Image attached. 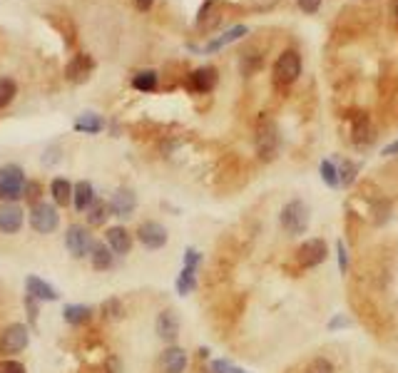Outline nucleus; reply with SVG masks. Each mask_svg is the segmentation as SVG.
Masks as SVG:
<instances>
[{
	"label": "nucleus",
	"mask_w": 398,
	"mask_h": 373,
	"mask_svg": "<svg viewBox=\"0 0 398 373\" xmlns=\"http://www.w3.org/2000/svg\"><path fill=\"white\" fill-rule=\"evenodd\" d=\"M0 373H28L20 361H0Z\"/></svg>",
	"instance_id": "58836bf2"
},
{
	"label": "nucleus",
	"mask_w": 398,
	"mask_h": 373,
	"mask_svg": "<svg viewBox=\"0 0 398 373\" xmlns=\"http://www.w3.org/2000/svg\"><path fill=\"white\" fill-rule=\"evenodd\" d=\"M306 373H336L334 363H331L329 358H323V356H319V358H311L309 366H306Z\"/></svg>",
	"instance_id": "2f4dec72"
},
{
	"label": "nucleus",
	"mask_w": 398,
	"mask_h": 373,
	"mask_svg": "<svg viewBox=\"0 0 398 373\" xmlns=\"http://www.w3.org/2000/svg\"><path fill=\"white\" fill-rule=\"evenodd\" d=\"M249 32L247 25H234V28H229L227 32H222L219 37H214V40H209V43L205 45V52H214V50H222L224 45L234 43V40H239V37H244Z\"/></svg>",
	"instance_id": "6ab92c4d"
},
{
	"label": "nucleus",
	"mask_w": 398,
	"mask_h": 373,
	"mask_svg": "<svg viewBox=\"0 0 398 373\" xmlns=\"http://www.w3.org/2000/svg\"><path fill=\"white\" fill-rule=\"evenodd\" d=\"M319 172H321V180L326 186H331V189H339V186H341V174H339V164H336L334 160H323Z\"/></svg>",
	"instance_id": "bb28decb"
},
{
	"label": "nucleus",
	"mask_w": 398,
	"mask_h": 373,
	"mask_svg": "<svg viewBox=\"0 0 398 373\" xmlns=\"http://www.w3.org/2000/svg\"><path fill=\"white\" fill-rule=\"evenodd\" d=\"M95 70V60L87 52H77L70 57V62L65 65V77L75 85H82L85 80H90V75Z\"/></svg>",
	"instance_id": "9d476101"
},
{
	"label": "nucleus",
	"mask_w": 398,
	"mask_h": 373,
	"mask_svg": "<svg viewBox=\"0 0 398 373\" xmlns=\"http://www.w3.org/2000/svg\"><path fill=\"white\" fill-rule=\"evenodd\" d=\"M25 304H28V311H30V323L37 321V301L32 296H25Z\"/></svg>",
	"instance_id": "79ce46f5"
},
{
	"label": "nucleus",
	"mask_w": 398,
	"mask_h": 373,
	"mask_svg": "<svg viewBox=\"0 0 398 373\" xmlns=\"http://www.w3.org/2000/svg\"><path fill=\"white\" fill-rule=\"evenodd\" d=\"M197 289V269L192 267H182L180 276H177V294L180 296H187Z\"/></svg>",
	"instance_id": "393cba45"
},
{
	"label": "nucleus",
	"mask_w": 398,
	"mask_h": 373,
	"mask_svg": "<svg viewBox=\"0 0 398 373\" xmlns=\"http://www.w3.org/2000/svg\"><path fill=\"white\" fill-rule=\"evenodd\" d=\"M351 140L356 144H368L371 142V122H368L366 115H359L354 119V127H351Z\"/></svg>",
	"instance_id": "a878e982"
},
{
	"label": "nucleus",
	"mask_w": 398,
	"mask_h": 373,
	"mask_svg": "<svg viewBox=\"0 0 398 373\" xmlns=\"http://www.w3.org/2000/svg\"><path fill=\"white\" fill-rule=\"evenodd\" d=\"M298 8L311 15V12H316L319 8H321V0H298Z\"/></svg>",
	"instance_id": "a19ab883"
},
{
	"label": "nucleus",
	"mask_w": 398,
	"mask_h": 373,
	"mask_svg": "<svg viewBox=\"0 0 398 373\" xmlns=\"http://www.w3.org/2000/svg\"><path fill=\"white\" fill-rule=\"evenodd\" d=\"M18 95V85L10 77H0V107H8Z\"/></svg>",
	"instance_id": "c756f323"
},
{
	"label": "nucleus",
	"mask_w": 398,
	"mask_h": 373,
	"mask_svg": "<svg viewBox=\"0 0 398 373\" xmlns=\"http://www.w3.org/2000/svg\"><path fill=\"white\" fill-rule=\"evenodd\" d=\"M137 209V194L132 192L130 186H120L117 192L112 194L110 199V211L112 217H120V219H130Z\"/></svg>",
	"instance_id": "9b49d317"
},
{
	"label": "nucleus",
	"mask_w": 398,
	"mask_h": 373,
	"mask_svg": "<svg viewBox=\"0 0 398 373\" xmlns=\"http://www.w3.org/2000/svg\"><path fill=\"white\" fill-rule=\"evenodd\" d=\"M219 23V3L217 0H207L205 6L199 8L197 15V28L199 30H209Z\"/></svg>",
	"instance_id": "412c9836"
},
{
	"label": "nucleus",
	"mask_w": 398,
	"mask_h": 373,
	"mask_svg": "<svg viewBox=\"0 0 398 373\" xmlns=\"http://www.w3.org/2000/svg\"><path fill=\"white\" fill-rule=\"evenodd\" d=\"M132 87L140 93H155L157 90V73L155 70H142L132 77Z\"/></svg>",
	"instance_id": "c85d7f7f"
},
{
	"label": "nucleus",
	"mask_w": 398,
	"mask_h": 373,
	"mask_svg": "<svg viewBox=\"0 0 398 373\" xmlns=\"http://www.w3.org/2000/svg\"><path fill=\"white\" fill-rule=\"evenodd\" d=\"M93 316V309L87 304H68L62 309V318L70 323V326H82V323L90 321Z\"/></svg>",
	"instance_id": "4be33fe9"
},
{
	"label": "nucleus",
	"mask_w": 398,
	"mask_h": 373,
	"mask_svg": "<svg viewBox=\"0 0 398 373\" xmlns=\"http://www.w3.org/2000/svg\"><path fill=\"white\" fill-rule=\"evenodd\" d=\"M279 224L289 236L306 234L311 224V211L304 199H289L279 211Z\"/></svg>",
	"instance_id": "f257e3e1"
},
{
	"label": "nucleus",
	"mask_w": 398,
	"mask_h": 373,
	"mask_svg": "<svg viewBox=\"0 0 398 373\" xmlns=\"http://www.w3.org/2000/svg\"><path fill=\"white\" fill-rule=\"evenodd\" d=\"M396 20H398V3H396Z\"/></svg>",
	"instance_id": "49530a36"
},
{
	"label": "nucleus",
	"mask_w": 398,
	"mask_h": 373,
	"mask_svg": "<svg viewBox=\"0 0 398 373\" xmlns=\"http://www.w3.org/2000/svg\"><path fill=\"white\" fill-rule=\"evenodd\" d=\"M25 172L18 164H6L0 167V197L3 202H18L25 189Z\"/></svg>",
	"instance_id": "7ed1b4c3"
},
{
	"label": "nucleus",
	"mask_w": 398,
	"mask_h": 373,
	"mask_svg": "<svg viewBox=\"0 0 398 373\" xmlns=\"http://www.w3.org/2000/svg\"><path fill=\"white\" fill-rule=\"evenodd\" d=\"M199 264H202V254H199L197 249H187L184 251V267H192V269H199Z\"/></svg>",
	"instance_id": "4c0bfd02"
},
{
	"label": "nucleus",
	"mask_w": 398,
	"mask_h": 373,
	"mask_svg": "<svg viewBox=\"0 0 398 373\" xmlns=\"http://www.w3.org/2000/svg\"><path fill=\"white\" fill-rule=\"evenodd\" d=\"M105 239H107V247L115 251V256H124L132 251V234L124 227H110L105 231Z\"/></svg>",
	"instance_id": "dca6fc26"
},
{
	"label": "nucleus",
	"mask_w": 398,
	"mask_h": 373,
	"mask_svg": "<svg viewBox=\"0 0 398 373\" xmlns=\"http://www.w3.org/2000/svg\"><path fill=\"white\" fill-rule=\"evenodd\" d=\"M90 259H93V267L97 271H105V269H110L115 264V251L105 242H95L93 251H90Z\"/></svg>",
	"instance_id": "aec40b11"
},
{
	"label": "nucleus",
	"mask_w": 398,
	"mask_h": 373,
	"mask_svg": "<svg viewBox=\"0 0 398 373\" xmlns=\"http://www.w3.org/2000/svg\"><path fill=\"white\" fill-rule=\"evenodd\" d=\"M25 291H28V296L35 298V301H57V298H60L55 286L43 281L40 276H32V274L25 279Z\"/></svg>",
	"instance_id": "2eb2a0df"
},
{
	"label": "nucleus",
	"mask_w": 398,
	"mask_h": 373,
	"mask_svg": "<svg viewBox=\"0 0 398 373\" xmlns=\"http://www.w3.org/2000/svg\"><path fill=\"white\" fill-rule=\"evenodd\" d=\"M137 239H140V244H142L144 249L157 251V249H162L167 244L169 234L160 222H144L140 224V229H137Z\"/></svg>",
	"instance_id": "1a4fd4ad"
},
{
	"label": "nucleus",
	"mask_w": 398,
	"mask_h": 373,
	"mask_svg": "<svg viewBox=\"0 0 398 373\" xmlns=\"http://www.w3.org/2000/svg\"><path fill=\"white\" fill-rule=\"evenodd\" d=\"M23 214L25 211L15 202H3L0 204V231L3 234H18L25 219Z\"/></svg>",
	"instance_id": "ddd939ff"
},
{
	"label": "nucleus",
	"mask_w": 398,
	"mask_h": 373,
	"mask_svg": "<svg viewBox=\"0 0 398 373\" xmlns=\"http://www.w3.org/2000/svg\"><path fill=\"white\" fill-rule=\"evenodd\" d=\"M231 368H234V363L227 358H214L209 363V373H231Z\"/></svg>",
	"instance_id": "e433bc0d"
},
{
	"label": "nucleus",
	"mask_w": 398,
	"mask_h": 373,
	"mask_svg": "<svg viewBox=\"0 0 398 373\" xmlns=\"http://www.w3.org/2000/svg\"><path fill=\"white\" fill-rule=\"evenodd\" d=\"M381 155H383V157H393V155H398V140H396V142H391V144H386V147L381 149Z\"/></svg>",
	"instance_id": "37998d69"
},
{
	"label": "nucleus",
	"mask_w": 398,
	"mask_h": 373,
	"mask_svg": "<svg viewBox=\"0 0 398 373\" xmlns=\"http://www.w3.org/2000/svg\"><path fill=\"white\" fill-rule=\"evenodd\" d=\"M348 326H351V318H348L346 314H336V316L326 323V329H329L331 334H334V331H339V329H348Z\"/></svg>",
	"instance_id": "f704fd0d"
},
{
	"label": "nucleus",
	"mask_w": 398,
	"mask_h": 373,
	"mask_svg": "<svg viewBox=\"0 0 398 373\" xmlns=\"http://www.w3.org/2000/svg\"><path fill=\"white\" fill-rule=\"evenodd\" d=\"M50 194L55 199V204L68 207L70 202H73V184H70L65 177H57V180H53V184H50Z\"/></svg>",
	"instance_id": "b1692460"
},
{
	"label": "nucleus",
	"mask_w": 398,
	"mask_h": 373,
	"mask_svg": "<svg viewBox=\"0 0 398 373\" xmlns=\"http://www.w3.org/2000/svg\"><path fill=\"white\" fill-rule=\"evenodd\" d=\"M279 142H281V137H279V130H276V124H274V119L261 117L259 124H256V135H254L256 152H259L261 160H272V157H276Z\"/></svg>",
	"instance_id": "f03ea898"
},
{
	"label": "nucleus",
	"mask_w": 398,
	"mask_h": 373,
	"mask_svg": "<svg viewBox=\"0 0 398 373\" xmlns=\"http://www.w3.org/2000/svg\"><path fill=\"white\" fill-rule=\"evenodd\" d=\"M217 80H219L217 70L209 68V65H205V68H197L194 73H189V77H187V87H189L192 93H211V90L217 87Z\"/></svg>",
	"instance_id": "f8f14e48"
},
{
	"label": "nucleus",
	"mask_w": 398,
	"mask_h": 373,
	"mask_svg": "<svg viewBox=\"0 0 398 373\" xmlns=\"http://www.w3.org/2000/svg\"><path fill=\"white\" fill-rule=\"evenodd\" d=\"M40 194H43V186H40V182H25V189H23V197L25 202H30V204H37L40 202Z\"/></svg>",
	"instance_id": "72a5a7b5"
},
{
	"label": "nucleus",
	"mask_w": 398,
	"mask_h": 373,
	"mask_svg": "<svg viewBox=\"0 0 398 373\" xmlns=\"http://www.w3.org/2000/svg\"><path fill=\"white\" fill-rule=\"evenodd\" d=\"M152 3H155V0H135L137 10H149V8H152Z\"/></svg>",
	"instance_id": "c03bdc74"
},
{
	"label": "nucleus",
	"mask_w": 398,
	"mask_h": 373,
	"mask_svg": "<svg viewBox=\"0 0 398 373\" xmlns=\"http://www.w3.org/2000/svg\"><path fill=\"white\" fill-rule=\"evenodd\" d=\"M75 130L77 132H85V135H97V132L105 130V119L95 115V112H85L80 117L75 119Z\"/></svg>",
	"instance_id": "5701e85b"
},
{
	"label": "nucleus",
	"mask_w": 398,
	"mask_h": 373,
	"mask_svg": "<svg viewBox=\"0 0 398 373\" xmlns=\"http://www.w3.org/2000/svg\"><path fill=\"white\" fill-rule=\"evenodd\" d=\"M107 217H112L110 204H107V202H102V199H95L93 207L87 209V222L93 224V227H100V224L107 222Z\"/></svg>",
	"instance_id": "cd10ccee"
},
{
	"label": "nucleus",
	"mask_w": 398,
	"mask_h": 373,
	"mask_svg": "<svg viewBox=\"0 0 398 373\" xmlns=\"http://www.w3.org/2000/svg\"><path fill=\"white\" fill-rule=\"evenodd\" d=\"M60 224V214L53 204L48 202H37L30 209V227L37 231V234H53Z\"/></svg>",
	"instance_id": "423d86ee"
},
{
	"label": "nucleus",
	"mask_w": 398,
	"mask_h": 373,
	"mask_svg": "<svg viewBox=\"0 0 398 373\" xmlns=\"http://www.w3.org/2000/svg\"><path fill=\"white\" fill-rule=\"evenodd\" d=\"M95 199L97 197H95L93 182L82 180V182H77V184H73V204L77 211H87L90 207H93Z\"/></svg>",
	"instance_id": "a211bd4d"
},
{
	"label": "nucleus",
	"mask_w": 398,
	"mask_h": 373,
	"mask_svg": "<svg viewBox=\"0 0 398 373\" xmlns=\"http://www.w3.org/2000/svg\"><path fill=\"white\" fill-rule=\"evenodd\" d=\"M356 172H359V164L351 160H341L339 162V174H341V184L348 186L356 180Z\"/></svg>",
	"instance_id": "7c9ffc66"
},
{
	"label": "nucleus",
	"mask_w": 398,
	"mask_h": 373,
	"mask_svg": "<svg viewBox=\"0 0 398 373\" xmlns=\"http://www.w3.org/2000/svg\"><path fill=\"white\" fill-rule=\"evenodd\" d=\"M247 6H252V10H269V8H274L279 0H244Z\"/></svg>",
	"instance_id": "ea45409f"
},
{
	"label": "nucleus",
	"mask_w": 398,
	"mask_h": 373,
	"mask_svg": "<svg viewBox=\"0 0 398 373\" xmlns=\"http://www.w3.org/2000/svg\"><path fill=\"white\" fill-rule=\"evenodd\" d=\"M93 234L82 227V224H70L68 227V234H65V247L68 251L75 256V259H82L93 251Z\"/></svg>",
	"instance_id": "6e6552de"
},
{
	"label": "nucleus",
	"mask_w": 398,
	"mask_h": 373,
	"mask_svg": "<svg viewBox=\"0 0 398 373\" xmlns=\"http://www.w3.org/2000/svg\"><path fill=\"white\" fill-rule=\"evenodd\" d=\"M231 373H247V371H242V368H236V366H234V368H231Z\"/></svg>",
	"instance_id": "a18cd8bd"
},
{
	"label": "nucleus",
	"mask_w": 398,
	"mask_h": 373,
	"mask_svg": "<svg viewBox=\"0 0 398 373\" xmlns=\"http://www.w3.org/2000/svg\"><path fill=\"white\" fill-rule=\"evenodd\" d=\"M326 256H329L326 242L319 239V236H311V239H306V242L296 249L294 261H296L298 269H314V267H319V264H323Z\"/></svg>",
	"instance_id": "20e7f679"
},
{
	"label": "nucleus",
	"mask_w": 398,
	"mask_h": 373,
	"mask_svg": "<svg viewBox=\"0 0 398 373\" xmlns=\"http://www.w3.org/2000/svg\"><path fill=\"white\" fill-rule=\"evenodd\" d=\"M301 75V57L296 50H284L276 62H274V82L281 87L296 82V77Z\"/></svg>",
	"instance_id": "39448f33"
},
{
	"label": "nucleus",
	"mask_w": 398,
	"mask_h": 373,
	"mask_svg": "<svg viewBox=\"0 0 398 373\" xmlns=\"http://www.w3.org/2000/svg\"><path fill=\"white\" fill-rule=\"evenodd\" d=\"M124 309L120 304V298H107L105 304H102V316L105 318H122Z\"/></svg>",
	"instance_id": "473e14b6"
},
{
	"label": "nucleus",
	"mask_w": 398,
	"mask_h": 373,
	"mask_svg": "<svg viewBox=\"0 0 398 373\" xmlns=\"http://www.w3.org/2000/svg\"><path fill=\"white\" fill-rule=\"evenodd\" d=\"M30 343V331L25 323H10L0 334V354H20Z\"/></svg>",
	"instance_id": "0eeeda50"
},
{
	"label": "nucleus",
	"mask_w": 398,
	"mask_h": 373,
	"mask_svg": "<svg viewBox=\"0 0 398 373\" xmlns=\"http://www.w3.org/2000/svg\"><path fill=\"white\" fill-rule=\"evenodd\" d=\"M160 363H162V371H164V373H184V368H187V351L172 343L169 348H164V351H162Z\"/></svg>",
	"instance_id": "f3484780"
},
{
	"label": "nucleus",
	"mask_w": 398,
	"mask_h": 373,
	"mask_svg": "<svg viewBox=\"0 0 398 373\" xmlns=\"http://www.w3.org/2000/svg\"><path fill=\"white\" fill-rule=\"evenodd\" d=\"M336 254H339V269H341V274H346L348 271V249L341 239L336 242Z\"/></svg>",
	"instance_id": "c9c22d12"
},
{
	"label": "nucleus",
	"mask_w": 398,
	"mask_h": 373,
	"mask_svg": "<svg viewBox=\"0 0 398 373\" xmlns=\"http://www.w3.org/2000/svg\"><path fill=\"white\" fill-rule=\"evenodd\" d=\"M155 329H157V336H160L162 341L174 343L177 341V336H180V316H177L172 309H164L160 316H157Z\"/></svg>",
	"instance_id": "4468645a"
}]
</instances>
